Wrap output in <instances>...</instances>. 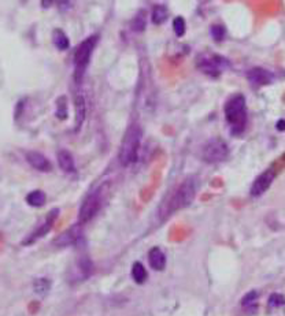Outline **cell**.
Returning a JSON list of instances; mask_svg holds the SVG:
<instances>
[{
  "label": "cell",
  "mask_w": 285,
  "mask_h": 316,
  "mask_svg": "<svg viewBox=\"0 0 285 316\" xmlns=\"http://www.w3.org/2000/svg\"><path fill=\"white\" fill-rule=\"evenodd\" d=\"M197 185H199L197 180L193 176H189L182 182L181 185L176 189V192L173 193L170 198L167 200L165 208L161 210V218H167L176 211H180V210H184L188 206H191L193 198L196 196Z\"/></svg>",
  "instance_id": "obj_1"
},
{
  "label": "cell",
  "mask_w": 285,
  "mask_h": 316,
  "mask_svg": "<svg viewBox=\"0 0 285 316\" xmlns=\"http://www.w3.org/2000/svg\"><path fill=\"white\" fill-rule=\"evenodd\" d=\"M225 116L232 128L233 134H240L245 129L247 124V104L241 94H236L225 104Z\"/></svg>",
  "instance_id": "obj_2"
},
{
  "label": "cell",
  "mask_w": 285,
  "mask_h": 316,
  "mask_svg": "<svg viewBox=\"0 0 285 316\" xmlns=\"http://www.w3.org/2000/svg\"><path fill=\"white\" fill-rule=\"evenodd\" d=\"M141 136L143 133H141L139 124H133L128 129L124 140H122V144H121V150H119V162L122 166H129L137 160Z\"/></svg>",
  "instance_id": "obj_3"
},
{
  "label": "cell",
  "mask_w": 285,
  "mask_h": 316,
  "mask_svg": "<svg viewBox=\"0 0 285 316\" xmlns=\"http://www.w3.org/2000/svg\"><path fill=\"white\" fill-rule=\"evenodd\" d=\"M96 42H98V36H91L85 38L76 50L74 66H76V81L77 82H81V80H83L84 73L88 68L89 59L92 56V52L96 47Z\"/></svg>",
  "instance_id": "obj_4"
},
{
  "label": "cell",
  "mask_w": 285,
  "mask_h": 316,
  "mask_svg": "<svg viewBox=\"0 0 285 316\" xmlns=\"http://www.w3.org/2000/svg\"><path fill=\"white\" fill-rule=\"evenodd\" d=\"M102 200H103V186L96 189L95 192L91 193L84 200L83 206L80 208V212H78V222H80V224L89 222V220H92L96 216V214L99 212L100 206H102Z\"/></svg>",
  "instance_id": "obj_5"
},
{
  "label": "cell",
  "mask_w": 285,
  "mask_h": 316,
  "mask_svg": "<svg viewBox=\"0 0 285 316\" xmlns=\"http://www.w3.org/2000/svg\"><path fill=\"white\" fill-rule=\"evenodd\" d=\"M228 146L219 138H213L203 146L202 158L207 163H219L228 158Z\"/></svg>",
  "instance_id": "obj_6"
},
{
  "label": "cell",
  "mask_w": 285,
  "mask_h": 316,
  "mask_svg": "<svg viewBox=\"0 0 285 316\" xmlns=\"http://www.w3.org/2000/svg\"><path fill=\"white\" fill-rule=\"evenodd\" d=\"M275 178V172L274 170H266L263 171L262 174H260L256 180L254 181L252 184V186H251V196L254 197H259L262 196L267 189L270 188V185L273 184Z\"/></svg>",
  "instance_id": "obj_7"
},
{
  "label": "cell",
  "mask_w": 285,
  "mask_h": 316,
  "mask_svg": "<svg viewBox=\"0 0 285 316\" xmlns=\"http://www.w3.org/2000/svg\"><path fill=\"white\" fill-rule=\"evenodd\" d=\"M58 214H59V211L58 210H52L51 212L48 214V216L46 218V220L43 222V224L40 226V228H37L33 233L28 237V238L24 241V245H31V244H33L35 241H37V240H40L42 237H44L46 234L50 232L52 228V226H54V222L57 220L58 218Z\"/></svg>",
  "instance_id": "obj_8"
},
{
  "label": "cell",
  "mask_w": 285,
  "mask_h": 316,
  "mask_svg": "<svg viewBox=\"0 0 285 316\" xmlns=\"http://www.w3.org/2000/svg\"><path fill=\"white\" fill-rule=\"evenodd\" d=\"M26 160L31 164L33 168H36L39 171H43V172H47V171H51L52 166L50 160L44 155H42L40 152H35V150H31L26 154Z\"/></svg>",
  "instance_id": "obj_9"
},
{
  "label": "cell",
  "mask_w": 285,
  "mask_h": 316,
  "mask_svg": "<svg viewBox=\"0 0 285 316\" xmlns=\"http://www.w3.org/2000/svg\"><path fill=\"white\" fill-rule=\"evenodd\" d=\"M81 237V228L80 226H73L66 232H63L57 240H55V245L58 246H68L76 244Z\"/></svg>",
  "instance_id": "obj_10"
},
{
  "label": "cell",
  "mask_w": 285,
  "mask_h": 316,
  "mask_svg": "<svg viewBox=\"0 0 285 316\" xmlns=\"http://www.w3.org/2000/svg\"><path fill=\"white\" fill-rule=\"evenodd\" d=\"M74 107H76V124H74V130L78 132L83 126L84 120H85V115H87V104H85V98L83 94H77L74 98Z\"/></svg>",
  "instance_id": "obj_11"
},
{
  "label": "cell",
  "mask_w": 285,
  "mask_h": 316,
  "mask_svg": "<svg viewBox=\"0 0 285 316\" xmlns=\"http://www.w3.org/2000/svg\"><path fill=\"white\" fill-rule=\"evenodd\" d=\"M248 80L252 85L262 86V85H267V84L273 81V76L269 72L263 70V68H255L248 72Z\"/></svg>",
  "instance_id": "obj_12"
},
{
  "label": "cell",
  "mask_w": 285,
  "mask_h": 316,
  "mask_svg": "<svg viewBox=\"0 0 285 316\" xmlns=\"http://www.w3.org/2000/svg\"><path fill=\"white\" fill-rule=\"evenodd\" d=\"M148 263L155 271H162L166 266V256L161 248H152L148 254Z\"/></svg>",
  "instance_id": "obj_13"
},
{
  "label": "cell",
  "mask_w": 285,
  "mask_h": 316,
  "mask_svg": "<svg viewBox=\"0 0 285 316\" xmlns=\"http://www.w3.org/2000/svg\"><path fill=\"white\" fill-rule=\"evenodd\" d=\"M58 164L65 172H76V164L72 154L66 150H61L58 152Z\"/></svg>",
  "instance_id": "obj_14"
},
{
  "label": "cell",
  "mask_w": 285,
  "mask_h": 316,
  "mask_svg": "<svg viewBox=\"0 0 285 316\" xmlns=\"http://www.w3.org/2000/svg\"><path fill=\"white\" fill-rule=\"evenodd\" d=\"M222 59L221 58H213V59H208V60H203L199 64V68L202 72H204L206 74H213V76H218L219 72L222 70Z\"/></svg>",
  "instance_id": "obj_15"
},
{
  "label": "cell",
  "mask_w": 285,
  "mask_h": 316,
  "mask_svg": "<svg viewBox=\"0 0 285 316\" xmlns=\"http://www.w3.org/2000/svg\"><path fill=\"white\" fill-rule=\"evenodd\" d=\"M46 200H47V196L43 190H33L28 196H26V202L31 206V207H43L46 204Z\"/></svg>",
  "instance_id": "obj_16"
},
{
  "label": "cell",
  "mask_w": 285,
  "mask_h": 316,
  "mask_svg": "<svg viewBox=\"0 0 285 316\" xmlns=\"http://www.w3.org/2000/svg\"><path fill=\"white\" fill-rule=\"evenodd\" d=\"M132 278L137 285H143L147 280V270L144 268V266L141 264L140 262H136L132 266Z\"/></svg>",
  "instance_id": "obj_17"
},
{
  "label": "cell",
  "mask_w": 285,
  "mask_h": 316,
  "mask_svg": "<svg viewBox=\"0 0 285 316\" xmlns=\"http://www.w3.org/2000/svg\"><path fill=\"white\" fill-rule=\"evenodd\" d=\"M52 40H54V44L58 50L61 51H65L69 48V37L63 33L61 29H55L54 33H52Z\"/></svg>",
  "instance_id": "obj_18"
},
{
  "label": "cell",
  "mask_w": 285,
  "mask_h": 316,
  "mask_svg": "<svg viewBox=\"0 0 285 316\" xmlns=\"http://www.w3.org/2000/svg\"><path fill=\"white\" fill-rule=\"evenodd\" d=\"M256 302H258V293L256 292H249L244 296L241 300V306L247 311H254L256 308Z\"/></svg>",
  "instance_id": "obj_19"
},
{
  "label": "cell",
  "mask_w": 285,
  "mask_h": 316,
  "mask_svg": "<svg viewBox=\"0 0 285 316\" xmlns=\"http://www.w3.org/2000/svg\"><path fill=\"white\" fill-rule=\"evenodd\" d=\"M57 116L61 120L68 118V100L65 96H61L57 100Z\"/></svg>",
  "instance_id": "obj_20"
},
{
  "label": "cell",
  "mask_w": 285,
  "mask_h": 316,
  "mask_svg": "<svg viewBox=\"0 0 285 316\" xmlns=\"http://www.w3.org/2000/svg\"><path fill=\"white\" fill-rule=\"evenodd\" d=\"M51 289V280L47 278H39L35 282V292L39 294H46Z\"/></svg>",
  "instance_id": "obj_21"
},
{
  "label": "cell",
  "mask_w": 285,
  "mask_h": 316,
  "mask_svg": "<svg viewBox=\"0 0 285 316\" xmlns=\"http://www.w3.org/2000/svg\"><path fill=\"white\" fill-rule=\"evenodd\" d=\"M167 16V11L165 7H162V6H156L154 11H152V22L156 24V25H159L162 22L166 20Z\"/></svg>",
  "instance_id": "obj_22"
},
{
  "label": "cell",
  "mask_w": 285,
  "mask_h": 316,
  "mask_svg": "<svg viewBox=\"0 0 285 316\" xmlns=\"http://www.w3.org/2000/svg\"><path fill=\"white\" fill-rule=\"evenodd\" d=\"M132 28H133L136 32L144 30V28H145V12L144 11L137 12V16H136L135 20H133V24H132Z\"/></svg>",
  "instance_id": "obj_23"
},
{
  "label": "cell",
  "mask_w": 285,
  "mask_h": 316,
  "mask_svg": "<svg viewBox=\"0 0 285 316\" xmlns=\"http://www.w3.org/2000/svg\"><path fill=\"white\" fill-rule=\"evenodd\" d=\"M173 29H174V32H176V34L178 37L184 36V33H185V21H184L182 16L174 18V21H173Z\"/></svg>",
  "instance_id": "obj_24"
},
{
  "label": "cell",
  "mask_w": 285,
  "mask_h": 316,
  "mask_svg": "<svg viewBox=\"0 0 285 316\" xmlns=\"http://www.w3.org/2000/svg\"><path fill=\"white\" fill-rule=\"evenodd\" d=\"M267 304H269L270 308H280V306H285V297L282 294L274 293V294L270 296Z\"/></svg>",
  "instance_id": "obj_25"
},
{
  "label": "cell",
  "mask_w": 285,
  "mask_h": 316,
  "mask_svg": "<svg viewBox=\"0 0 285 316\" xmlns=\"http://www.w3.org/2000/svg\"><path fill=\"white\" fill-rule=\"evenodd\" d=\"M211 36L215 42H221L225 36V29L221 25H214L211 28Z\"/></svg>",
  "instance_id": "obj_26"
},
{
  "label": "cell",
  "mask_w": 285,
  "mask_h": 316,
  "mask_svg": "<svg viewBox=\"0 0 285 316\" xmlns=\"http://www.w3.org/2000/svg\"><path fill=\"white\" fill-rule=\"evenodd\" d=\"M55 2H57L58 7H59L61 10L66 11V10H70V8H72L76 0H55Z\"/></svg>",
  "instance_id": "obj_27"
},
{
  "label": "cell",
  "mask_w": 285,
  "mask_h": 316,
  "mask_svg": "<svg viewBox=\"0 0 285 316\" xmlns=\"http://www.w3.org/2000/svg\"><path fill=\"white\" fill-rule=\"evenodd\" d=\"M275 128L280 130V132H284L285 130V120H280L275 124Z\"/></svg>",
  "instance_id": "obj_28"
},
{
  "label": "cell",
  "mask_w": 285,
  "mask_h": 316,
  "mask_svg": "<svg viewBox=\"0 0 285 316\" xmlns=\"http://www.w3.org/2000/svg\"><path fill=\"white\" fill-rule=\"evenodd\" d=\"M55 0H42V6L43 8H48V7H51V4L54 3Z\"/></svg>",
  "instance_id": "obj_29"
}]
</instances>
